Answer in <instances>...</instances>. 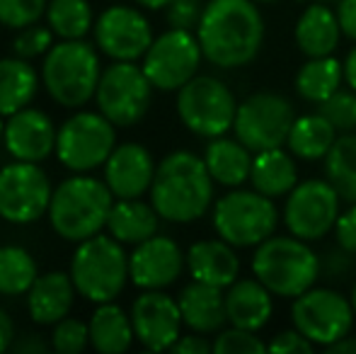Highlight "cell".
Instances as JSON below:
<instances>
[{
	"mask_svg": "<svg viewBox=\"0 0 356 354\" xmlns=\"http://www.w3.org/2000/svg\"><path fill=\"white\" fill-rule=\"evenodd\" d=\"M197 37L204 58L218 68H243L257 58L264 42V17L254 0H209Z\"/></svg>",
	"mask_w": 356,
	"mask_h": 354,
	"instance_id": "cell-1",
	"label": "cell"
},
{
	"mask_svg": "<svg viewBox=\"0 0 356 354\" xmlns=\"http://www.w3.org/2000/svg\"><path fill=\"white\" fill-rule=\"evenodd\" d=\"M213 177L204 158L192 151H175L160 161L150 184V204L170 223H192L213 202Z\"/></svg>",
	"mask_w": 356,
	"mask_h": 354,
	"instance_id": "cell-2",
	"label": "cell"
},
{
	"mask_svg": "<svg viewBox=\"0 0 356 354\" xmlns=\"http://www.w3.org/2000/svg\"><path fill=\"white\" fill-rule=\"evenodd\" d=\"M114 194L104 179L73 175L63 179L51 194L49 221L51 228L68 243H83L97 236L107 226Z\"/></svg>",
	"mask_w": 356,
	"mask_h": 354,
	"instance_id": "cell-3",
	"label": "cell"
},
{
	"mask_svg": "<svg viewBox=\"0 0 356 354\" xmlns=\"http://www.w3.org/2000/svg\"><path fill=\"white\" fill-rule=\"evenodd\" d=\"M252 274L282 298H296L320 279V255L296 236H269L254 248Z\"/></svg>",
	"mask_w": 356,
	"mask_h": 354,
	"instance_id": "cell-4",
	"label": "cell"
},
{
	"mask_svg": "<svg viewBox=\"0 0 356 354\" xmlns=\"http://www.w3.org/2000/svg\"><path fill=\"white\" fill-rule=\"evenodd\" d=\"M102 76L99 56L85 39H61L47 51L42 83L61 107H83L95 97Z\"/></svg>",
	"mask_w": 356,
	"mask_h": 354,
	"instance_id": "cell-5",
	"label": "cell"
},
{
	"mask_svg": "<svg viewBox=\"0 0 356 354\" xmlns=\"http://www.w3.org/2000/svg\"><path fill=\"white\" fill-rule=\"evenodd\" d=\"M71 277L78 293L88 301H114L131 279L124 243L112 236H99V233L78 243V250L71 260Z\"/></svg>",
	"mask_w": 356,
	"mask_h": 354,
	"instance_id": "cell-6",
	"label": "cell"
},
{
	"mask_svg": "<svg viewBox=\"0 0 356 354\" xmlns=\"http://www.w3.org/2000/svg\"><path fill=\"white\" fill-rule=\"evenodd\" d=\"M279 211L274 199L257 189L233 187L213 204V228L235 248H257L277 233Z\"/></svg>",
	"mask_w": 356,
	"mask_h": 354,
	"instance_id": "cell-7",
	"label": "cell"
},
{
	"mask_svg": "<svg viewBox=\"0 0 356 354\" xmlns=\"http://www.w3.org/2000/svg\"><path fill=\"white\" fill-rule=\"evenodd\" d=\"M177 114L192 134L216 138L233 129L238 99L223 81L197 73L177 90Z\"/></svg>",
	"mask_w": 356,
	"mask_h": 354,
	"instance_id": "cell-8",
	"label": "cell"
},
{
	"mask_svg": "<svg viewBox=\"0 0 356 354\" xmlns=\"http://www.w3.org/2000/svg\"><path fill=\"white\" fill-rule=\"evenodd\" d=\"M117 148L114 124L102 112H78L56 134V158L73 172H90L104 166Z\"/></svg>",
	"mask_w": 356,
	"mask_h": 354,
	"instance_id": "cell-9",
	"label": "cell"
},
{
	"mask_svg": "<svg viewBox=\"0 0 356 354\" xmlns=\"http://www.w3.org/2000/svg\"><path fill=\"white\" fill-rule=\"evenodd\" d=\"M296 122V109L289 97L279 92H254L238 104L233 131L252 153L286 146L289 131Z\"/></svg>",
	"mask_w": 356,
	"mask_h": 354,
	"instance_id": "cell-10",
	"label": "cell"
},
{
	"mask_svg": "<svg viewBox=\"0 0 356 354\" xmlns=\"http://www.w3.org/2000/svg\"><path fill=\"white\" fill-rule=\"evenodd\" d=\"M97 107L114 127H134L148 114L153 99V83L143 66L134 61H117L104 68L97 83Z\"/></svg>",
	"mask_w": 356,
	"mask_h": 354,
	"instance_id": "cell-11",
	"label": "cell"
},
{
	"mask_svg": "<svg viewBox=\"0 0 356 354\" xmlns=\"http://www.w3.org/2000/svg\"><path fill=\"white\" fill-rule=\"evenodd\" d=\"M352 298L327 287H313L293 298L291 321L313 345L330 347L352 332L354 325Z\"/></svg>",
	"mask_w": 356,
	"mask_h": 354,
	"instance_id": "cell-12",
	"label": "cell"
},
{
	"mask_svg": "<svg viewBox=\"0 0 356 354\" xmlns=\"http://www.w3.org/2000/svg\"><path fill=\"white\" fill-rule=\"evenodd\" d=\"M339 197L330 179H303L289 194L284 204V223L291 236L300 241H323L334 231L339 218Z\"/></svg>",
	"mask_w": 356,
	"mask_h": 354,
	"instance_id": "cell-13",
	"label": "cell"
},
{
	"mask_svg": "<svg viewBox=\"0 0 356 354\" xmlns=\"http://www.w3.org/2000/svg\"><path fill=\"white\" fill-rule=\"evenodd\" d=\"M202 58V44L192 29L170 27L165 34L153 39L141 66L153 88L170 92V90H179L197 76Z\"/></svg>",
	"mask_w": 356,
	"mask_h": 354,
	"instance_id": "cell-14",
	"label": "cell"
},
{
	"mask_svg": "<svg viewBox=\"0 0 356 354\" xmlns=\"http://www.w3.org/2000/svg\"><path fill=\"white\" fill-rule=\"evenodd\" d=\"M51 194V182L39 163H10L0 170V218L15 226L39 221L49 214Z\"/></svg>",
	"mask_w": 356,
	"mask_h": 354,
	"instance_id": "cell-15",
	"label": "cell"
},
{
	"mask_svg": "<svg viewBox=\"0 0 356 354\" xmlns=\"http://www.w3.org/2000/svg\"><path fill=\"white\" fill-rule=\"evenodd\" d=\"M153 39V27L145 15L129 5H112L95 22V44L114 61H138Z\"/></svg>",
	"mask_w": 356,
	"mask_h": 354,
	"instance_id": "cell-16",
	"label": "cell"
},
{
	"mask_svg": "<svg viewBox=\"0 0 356 354\" xmlns=\"http://www.w3.org/2000/svg\"><path fill=\"white\" fill-rule=\"evenodd\" d=\"M131 323L136 340L150 352H168L182 335V311L177 298L163 289H143L131 306Z\"/></svg>",
	"mask_w": 356,
	"mask_h": 354,
	"instance_id": "cell-17",
	"label": "cell"
},
{
	"mask_svg": "<svg viewBox=\"0 0 356 354\" xmlns=\"http://www.w3.org/2000/svg\"><path fill=\"white\" fill-rule=\"evenodd\" d=\"M187 255L168 236H158L138 243L129 257V277L138 289H165L182 277Z\"/></svg>",
	"mask_w": 356,
	"mask_h": 354,
	"instance_id": "cell-18",
	"label": "cell"
},
{
	"mask_svg": "<svg viewBox=\"0 0 356 354\" xmlns=\"http://www.w3.org/2000/svg\"><path fill=\"white\" fill-rule=\"evenodd\" d=\"M56 129L47 112L24 107L5 119V148L15 161L42 163L56 151Z\"/></svg>",
	"mask_w": 356,
	"mask_h": 354,
	"instance_id": "cell-19",
	"label": "cell"
},
{
	"mask_svg": "<svg viewBox=\"0 0 356 354\" xmlns=\"http://www.w3.org/2000/svg\"><path fill=\"white\" fill-rule=\"evenodd\" d=\"M155 161L141 143H122L104 163V182L117 199H138L150 192Z\"/></svg>",
	"mask_w": 356,
	"mask_h": 354,
	"instance_id": "cell-20",
	"label": "cell"
},
{
	"mask_svg": "<svg viewBox=\"0 0 356 354\" xmlns=\"http://www.w3.org/2000/svg\"><path fill=\"white\" fill-rule=\"evenodd\" d=\"M177 303H179V311H182L184 325L192 332L216 335V332H220L228 325L225 291L220 287L192 279V284H187L182 289Z\"/></svg>",
	"mask_w": 356,
	"mask_h": 354,
	"instance_id": "cell-21",
	"label": "cell"
},
{
	"mask_svg": "<svg viewBox=\"0 0 356 354\" xmlns=\"http://www.w3.org/2000/svg\"><path fill=\"white\" fill-rule=\"evenodd\" d=\"M274 293L259 282L252 279H235L225 289V313L228 325L243 328V330H262L274 313Z\"/></svg>",
	"mask_w": 356,
	"mask_h": 354,
	"instance_id": "cell-22",
	"label": "cell"
},
{
	"mask_svg": "<svg viewBox=\"0 0 356 354\" xmlns=\"http://www.w3.org/2000/svg\"><path fill=\"white\" fill-rule=\"evenodd\" d=\"M75 293L78 289L71 274L47 272L37 277V282L27 291V311L39 325H56L71 313Z\"/></svg>",
	"mask_w": 356,
	"mask_h": 354,
	"instance_id": "cell-23",
	"label": "cell"
},
{
	"mask_svg": "<svg viewBox=\"0 0 356 354\" xmlns=\"http://www.w3.org/2000/svg\"><path fill=\"white\" fill-rule=\"evenodd\" d=\"M339 37H342V27H339L337 13L320 0H313L300 13L293 29L296 44H298L300 54L308 58L332 56L339 47Z\"/></svg>",
	"mask_w": 356,
	"mask_h": 354,
	"instance_id": "cell-24",
	"label": "cell"
},
{
	"mask_svg": "<svg viewBox=\"0 0 356 354\" xmlns=\"http://www.w3.org/2000/svg\"><path fill=\"white\" fill-rule=\"evenodd\" d=\"M187 269L197 282L228 289L240 277V257L223 238L199 241L187 250Z\"/></svg>",
	"mask_w": 356,
	"mask_h": 354,
	"instance_id": "cell-25",
	"label": "cell"
},
{
	"mask_svg": "<svg viewBox=\"0 0 356 354\" xmlns=\"http://www.w3.org/2000/svg\"><path fill=\"white\" fill-rule=\"evenodd\" d=\"M252 161H254V153L243 141L228 138L225 134L211 138L207 151H204V163H207L213 182L230 189L250 182Z\"/></svg>",
	"mask_w": 356,
	"mask_h": 354,
	"instance_id": "cell-26",
	"label": "cell"
},
{
	"mask_svg": "<svg viewBox=\"0 0 356 354\" xmlns=\"http://www.w3.org/2000/svg\"><path fill=\"white\" fill-rule=\"evenodd\" d=\"M250 184L269 199L286 197L298 184V166L293 161V153L284 151V146L254 153Z\"/></svg>",
	"mask_w": 356,
	"mask_h": 354,
	"instance_id": "cell-27",
	"label": "cell"
},
{
	"mask_svg": "<svg viewBox=\"0 0 356 354\" xmlns=\"http://www.w3.org/2000/svg\"><path fill=\"white\" fill-rule=\"evenodd\" d=\"M160 214L153 204H145L138 199H117L109 211L107 231L124 246H138L158 233Z\"/></svg>",
	"mask_w": 356,
	"mask_h": 354,
	"instance_id": "cell-28",
	"label": "cell"
},
{
	"mask_svg": "<svg viewBox=\"0 0 356 354\" xmlns=\"http://www.w3.org/2000/svg\"><path fill=\"white\" fill-rule=\"evenodd\" d=\"M337 134L339 131L332 127V122L327 117H323L320 112L300 114V117H296L293 127H291L289 138H286V148L298 161H325L330 148L337 141Z\"/></svg>",
	"mask_w": 356,
	"mask_h": 354,
	"instance_id": "cell-29",
	"label": "cell"
},
{
	"mask_svg": "<svg viewBox=\"0 0 356 354\" xmlns=\"http://www.w3.org/2000/svg\"><path fill=\"white\" fill-rule=\"evenodd\" d=\"M90 328V345L102 354H122L136 340L131 316H127L122 306L114 301L99 303L88 323Z\"/></svg>",
	"mask_w": 356,
	"mask_h": 354,
	"instance_id": "cell-30",
	"label": "cell"
},
{
	"mask_svg": "<svg viewBox=\"0 0 356 354\" xmlns=\"http://www.w3.org/2000/svg\"><path fill=\"white\" fill-rule=\"evenodd\" d=\"M39 90V76L32 63L19 56L0 58V117L29 107Z\"/></svg>",
	"mask_w": 356,
	"mask_h": 354,
	"instance_id": "cell-31",
	"label": "cell"
},
{
	"mask_svg": "<svg viewBox=\"0 0 356 354\" xmlns=\"http://www.w3.org/2000/svg\"><path fill=\"white\" fill-rule=\"evenodd\" d=\"M342 81H344V61H337L334 56H318V58H308L298 68V73L293 78V88L300 99L320 104L337 92Z\"/></svg>",
	"mask_w": 356,
	"mask_h": 354,
	"instance_id": "cell-32",
	"label": "cell"
},
{
	"mask_svg": "<svg viewBox=\"0 0 356 354\" xmlns=\"http://www.w3.org/2000/svg\"><path fill=\"white\" fill-rule=\"evenodd\" d=\"M323 163L325 179H330L344 202L356 204V131L337 136Z\"/></svg>",
	"mask_w": 356,
	"mask_h": 354,
	"instance_id": "cell-33",
	"label": "cell"
},
{
	"mask_svg": "<svg viewBox=\"0 0 356 354\" xmlns=\"http://www.w3.org/2000/svg\"><path fill=\"white\" fill-rule=\"evenodd\" d=\"M37 262L24 248H0V293L3 296H22L37 282Z\"/></svg>",
	"mask_w": 356,
	"mask_h": 354,
	"instance_id": "cell-34",
	"label": "cell"
},
{
	"mask_svg": "<svg viewBox=\"0 0 356 354\" xmlns=\"http://www.w3.org/2000/svg\"><path fill=\"white\" fill-rule=\"evenodd\" d=\"M47 22L61 39H83L92 29V8L88 0H49Z\"/></svg>",
	"mask_w": 356,
	"mask_h": 354,
	"instance_id": "cell-35",
	"label": "cell"
},
{
	"mask_svg": "<svg viewBox=\"0 0 356 354\" xmlns=\"http://www.w3.org/2000/svg\"><path fill=\"white\" fill-rule=\"evenodd\" d=\"M318 112L327 117L337 131H356V90H337L332 97L318 104Z\"/></svg>",
	"mask_w": 356,
	"mask_h": 354,
	"instance_id": "cell-36",
	"label": "cell"
},
{
	"mask_svg": "<svg viewBox=\"0 0 356 354\" xmlns=\"http://www.w3.org/2000/svg\"><path fill=\"white\" fill-rule=\"evenodd\" d=\"M213 352L216 354H264L269 350H267V342L259 340L257 332L230 325V328H223L220 332H216Z\"/></svg>",
	"mask_w": 356,
	"mask_h": 354,
	"instance_id": "cell-37",
	"label": "cell"
},
{
	"mask_svg": "<svg viewBox=\"0 0 356 354\" xmlns=\"http://www.w3.org/2000/svg\"><path fill=\"white\" fill-rule=\"evenodd\" d=\"M49 0H0V24L10 29H24L37 24L47 15Z\"/></svg>",
	"mask_w": 356,
	"mask_h": 354,
	"instance_id": "cell-38",
	"label": "cell"
},
{
	"mask_svg": "<svg viewBox=\"0 0 356 354\" xmlns=\"http://www.w3.org/2000/svg\"><path fill=\"white\" fill-rule=\"evenodd\" d=\"M90 345V328L88 323L78 318H63L56 323L51 335V347L61 354H80Z\"/></svg>",
	"mask_w": 356,
	"mask_h": 354,
	"instance_id": "cell-39",
	"label": "cell"
},
{
	"mask_svg": "<svg viewBox=\"0 0 356 354\" xmlns=\"http://www.w3.org/2000/svg\"><path fill=\"white\" fill-rule=\"evenodd\" d=\"M54 47V32L51 27H39V24H29V27L19 29V34L13 39V54L24 61H32L37 56H47V51Z\"/></svg>",
	"mask_w": 356,
	"mask_h": 354,
	"instance_id": "cell-40",
	"label": "cell"
},
{
	"mask_svg": "<svg viewBox=\"0 0 356 354\" xmlns=\"http://www.w3.org/2000/svg\"><path fill=\"white\" fill-rule=\"evenodd\" d=\"M202 13V0H172L168 5V22L175 29H197Z\"/></svg>",
	"mask_w": 356,
	"mask_h": 354,
	"instance_id": "cell-41",
	"label": "cell"
},
{
	"mask_svg": "<svg viewBox=\"0 0 356 354\" xmlns=\"http://www.w3.org/2000/svg\"><path fill=\"white\" fill-rule=\"evenodd\" d=\"M354 252L344 250V248H332L320 257V277L325 279H344L354 269L356 260Z\"/></svg>",
	"mask_w": 356,
	"mask_h": 354,
	"instance_id": "cell-42",
	"label": "cell"
},
{
	"mask_svg": "<svg viewBox=\"0 0 356 354\" xmlns=\"http://www.w3.org/2000/svg\"><path fill=\"white\" fill-rule=\"evenodd\" d=\"M267 350L272 354H291V352H313L315 345L300 330H282L267 342Z\"/></svg>",
	"mask_w": 356,
	"mask_h": 354,
	"instance_id": "cell-43",
	"label": "cell"
},
{
	"mask_svg": "<svg viewBox=\"0 0 356 354\" xmlns=\"http://www.w3.org/2000/svg\"><path fill=\"white\" fill-rule=\"evenodd\" d=\"M334 241L339 248L356 255V204H349V209L339 214L337 223H334Z\"/></svg>",
	"mask_w": 356,
	"mask_h": 354,
	"instance_id": "cell-44",
	"label": "cell"
},
{
	"mask_svg": "<svg viewBox=\"0 0 356 354\" xmlns=\"http://www.w3.org/2000/svg\"><path fill=\"white\" fill-rule=\"evenodd\" d=\"M170 352H177V354H209V352H213V342H209L207 335H202V332H194V335H179V340L175 342Z\"/></svg>",
	"mask_w": 356,
	"mask_h": 354,
	"instance_id": "cell-45",
	"label": "cell"
},
{
	"mask_svg": "<svg viewBox=\"0 0 356 354\" xmlns=\"http://www.w3.org/2000/svg\"><path fill=\"white\" fill-rule=\"evenodd\" d=\"M337 19L344 37L356 42V0H337Z\"/></svg>",
	"mask_w": 356,
	"mask_h": 354,
	"instance_id": "cell-46",
	"label": "cell"
},
{
	"mask_svg": "<svg viewBox=\"0 0 356 354\" xmlns=\"http://www.w3.org/2000/svg\"><path fill=\"white\" fill-rule=\"evenodd\" d=\"M13 350L19 352V354H34V352L44 354V352L49 350V345L39 335H32V332H27V335H22L19 340L13 342Z\"/></svg>",
	"mask_w": 356,
	"mask_h": 354,
	"instance_id": "cell-47",
	"label": "cell"
},
{
	"mask_svg": "<svg viewBox=\"0 0 356 354\" xmlns=\"http://www.w3.org/2000/svg\"><path fill=\"white\" fill-rule=\"evenodd\" d=\"M13 342H15V323L8 316V311L0 308V354L13 350Z\"/></svg>",
	"mask_w": 356,
	"mask_h": 354,
	"instance_id": "cell-48",
	"label": "cell"
},
{
	"mask_svg": "<svg viewBox=\"0 0 356 354\" xmlns=\"http://www.w3.org/2000/svg\"><path fill=\"white\" fill-rule=\"evenodd\" d=\"M327 354H356V337L354 335H344L342 340L332 342L330 347H325Z\"/></svg>",
	"mask_w": 356,
	"mask_h": 354,
	"instance_id": "cell-49",
	"label": "cell"
},
{
	"mask_svg": "<svg viewBox=\"0 0 356 354\" xmlns=\"http://www.w3.org/2000/svg\"><path fill=\"white\" fill-rule=\"evenodd\" d=\"M344 81L349 88L356 90V47L347 54V61H344Z\"/></svg>",
	"mask_w": 356,
	"mask_h": 354,
	"instance_id": "cell-50",
	"label": "cell"
},
{
	"mask_svg": "<svg viewBox=\"0 0 356 354\" xmlns=\"http://www.w3.org/2000/svg\"><path fill=\"white\" fill-rule=\"evenodd\" d=\"M138 5H143V8H148V10H163V8H168L172 0H136Z\"/></svg>",
	"mask_w": 356,
	"mask_h": 354,
	"instance_id": "cell-51",
	"label": "cell"
},
{
	"mask_svg": "<svg viewBox=\"0 0 356 354\" xmlns=\"http://www.w3.org/2000/svg\"><path fill=\"white\" fill-rule=\"evenodd\" d=\"M5 141V122H3V117H0V143Z\"/></svg>",
	"mask_w": 356,
	"mask_h": 354,
	"instance_id": "cell-52",
	"label": "cell"
},
{
	"mask_svg": "<svg viewBox=\"0 0 356 354\" xmlns=\"http://www.w3.org/2000/svg\"><path fill=\"white\" fill-rule=\"evenodd\" d=\"M349 298H352V306H354V316H356V282H354V289H352V296H349Z\"/></svg>",
	"mask_w": 356,
	"mask_h": 354,
	"instance_id": "cell-53",
	"label": "cell"
},
{
	"mask_svg": "<svg viewBox=\"0 0 356 354\" xmlns=\"http://www.w3.org/2000/svg\"><path fill=\"white\" fill-rule=\"evenodd\" d=\"M254 3H277V0H254Z\"/></svg>",
	"mask_w": 356,
	"mask_h": 354,
	"instance_id": "cell-54",
	"label": "cell"
},
{
	"mask_svg": "<svg viewBox=\"0 0 356 354\" xmlns=\"http://www.w3.org/2000/svg\"><path fill=\"white\" fill-rule=\"evenodd\" d=\"M320 3H334V0H320Z\"/></svg>",
	"mask_w": 356,
	"mask_h": 354,
	"instance_id": "cell-55",
	"label": "cell"
}]
</instances>
